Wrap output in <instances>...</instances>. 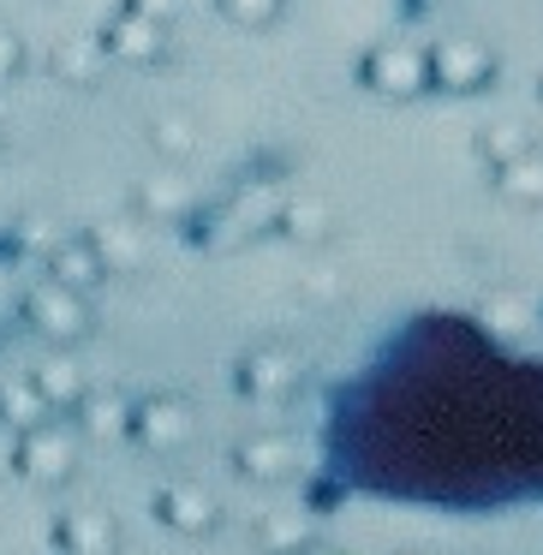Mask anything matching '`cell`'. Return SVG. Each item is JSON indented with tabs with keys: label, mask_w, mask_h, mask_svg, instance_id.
<instances>
[{
	"label": "cell",
	"mask_w": 543,
	"mask_h": 555,
	"mask_svg": "<svg viewBox=\"0 0 543 555\" xmlns=\"http://www.w3.org/2000/svg\"><path fill=\"white\" fill-rule=\"evenodd\" d=\"M78 424H61L49 412L42 424H30V430H18V448H13V472L25 483H42V490H54V483H66L78 472Z\"/></svg>",
	"instance_id": "obj_1"
},
{
	"label": "cell",
	"mask_w": 543,
	"mask_h": 555,
	"mask_svg": "<svg viewBox=\"0 0 543 555\" xmlns=\"http://www.w3.org/2000/svg\"><path fill=\"white\" fill-rule=\"evenodd\" d=\"M18 311H25L30 335H42L49 347H78V340L90 335V293L66 287V281H37V287L18 299Z\"/></svg>",
	"instance_id": "obj_2"
},
{
	"label": "cell",
	"mask_w": 543,
	"mask_h": 555,
	"mask_svg": "<svg viewBox=\"0 0 543 555\" xmlns=\"http://www.w3.org/2000/svg\"><path fill=\"white\" fill-rule=\"evenodd\" d=\"M424 54H430V90L471 96V90H490V78H495V54L478 37H442Z\"/></svg>",
	"instance_id": "obj_3"
},
{
	"label": "cell",
	"mask_w": 543,
	"mask_h": 555,
	"mask_svg": "<svg viewBox=\"0 0 543 555\" xmlns=\"http://www.w3.org/2000/svg\"><path fill=\"white\" fill-rule=\"evenodd\" d=\"M364 85L376 96H395V102L418 96V90H430V54L418 42H376L364 54Z\"/></svg>",
	"instance_id": "obj_4"
},
{
	"label": "cell",
	"mask_w": 543,
	"mask_h": 555,
	"mask_svg": "<svg viewBox=\"0 0 543 555\" xmlns=\"http://www.w3.org/2000/svg\"><path fill=\"white\" fill-rule=\"evenodd\" d=\"M192 430H197V418H192L185 400L150 395V400H138V406H132V430H126V436H132L138 448H150V454H173V448L192 442Z\"/></svg>",
	"instance_id": "obj_5"
},
{
	"label": "cell",
	"mask_w": 543,
	"mask_h": 555,
	"mask_svg": "<svg viewBox=\"0 0 543 555\" xmlns=\"http://www.w3.org/2000/svg\"><path fill=\"white\" fill-rule=\"evenodd\" d=\"M102 49L120 66H156L161 54H168V25L138 13V7H120V13L108 18V30H102Z\"/></svg>",
	"instance_id": "obj_6"
},
{
	"label": "cell",
	"mask_w": 543,
	"mask_h": 555,
	"mask_svg": "<svg viewBox=\"0 0 543 555\" xmlns=\"http://www.w3.org/2000/svg\"><path fill=\"white\" fill-rule=\"evenodd\" d=\"M216 495L204 490V483H161L156 490V519L168 531H180V538H204L209 526H216Z\"/></svg>",
	"instance_id": "obj_7"
},
{
	"label": "cell",
	"mask_w": 543,
	"mask_h": 555,
	"mask_svg": "<svg viewBox=\"0 0 543 555\" xmlns=\"http://www.w3.org/2000/svg\"><path fill=\"white\" fill-rule=\"evenodd\" d=\"M90 245H96L108 281L114 275H138V269L150 263V240H144L138 221H102V228H90Z\"/></svg>",
	"instance_id": "obj_8"
},
{
	"label": "cell",
	"mask_w": 543,
	"mask_h": 555,
	"mask_svg": "<svg viewBox=\"0 0 543 555\" xmlns=\"http://www.w3.org/2000/svg\"><path fill=\"white\" fill-rule=\"evenodd\" d=\"M240 388L251 400H287L293 388H299V359H293V352H281V347L251 352V359L240 364Z\"/></svg>",
	"instance_id": "obj_9"
},
{
	"label": "cell",
	"mask_w": 543,
	"mask_h": 555,
	"mask_svg": "<svg viewBox=\"0 0 543 555\" xmlns=\"http://www.w3.org/2000/svg\"><path fill=\"white\" fill-rule=\"evenodd\" d=\"M73 424L90 442H120L132 430V400H120L114 388H85V400L73 406Z\"/></svg>",
	"instance_id": "obj_10"
},
{
	"label": "cell",
	"mask_w": 543,
	"mask_h": 555,
	"mask_svg": "<svg viewBox=\"0 0 543 555\" xmlns=\"http://www.w3.org/2000/svg\"><path fill=\"white\" fill-rule=\"evenodd\" d=\"M233 466H240L251 483H281L293 466H299V448H293L287 436H275V430H269V436H245V442L233 448Z\"/></svg>",
	"instance_id": "obj_11"
},
{
	"label": "cell",
	"mask_w": 543,
	"mask_h": 555,
	"mask_svg": "<svg viewBox=\"0 0 543 555\" xmlns=\"http://www.w3.org/2000/svg\"><path fill=\"white\" fill-rule=\"evenodd\" d=\"M49 275L66 281V287H78V293H96L102 281H108V269H102L90 233H78V240H73V233H61V240H54V251H49Z\"/></svg>",
	"instance_id": "obj_12"
},
{
	"label": "cell",
	"mask_w": 543,
	"mask_h": 555,
	"mask_svg": "<svg viewBox=\"0 0 543 555\" xmlns=\"http://www.w3.org/2000/svg\"><path fill=\"white\" fill-rule=\"evenodd\" d=\"M30 383L42 388V400H49L54 412H73L78 400H85V388H90V383H85V364L73 359V347H54L49 359L30 371Z\"/></svg>",
	"instance_id": "obj_13"
},
{
	"label": "cell",
	"mask_w": 543,
	"mask_h": 555,
	"mask_svg": "<svg viewBox=\"0 0 543 555\" xmlns=\"http://www.w3.org/2000/svg\"><path fill=\"white\" fill-rule=\"evenodd\" d=\"M102 66H108L102 37H66V42H54V54H49V73L61 78V85H78V90L102 85Z\"/></svg>",
	"instance_id": "obj_14"
},
{
	"label": "cell",
	"mask_w": 543,
	"mask_h": 555,
	"mask_svg": "<svg viewBox=\"0 0 543 555\" xmlns=\"http://www.w3.org/2000/svg\"><path fill=\"white\" fill-rule=\"evenodd\" d=\"M54 543L73 555H108V550H120V531H114V519L102 507H78V514H66L54 526Z\"/></svg>",
	"instance_id": "obj_15"
},
{
	"label": "cell",
	"mask_w": 543,
	"mask_h": 555,
	"mask_svg": "<svg viewBox=\"0 0 543 555\" xmlns=\"http://www.w3.org/2000/svg\"><path fill=\"white\" fill-rule=\"evenodd\" d=\"M132 204H138V221H180L192 209V185L180 173H150V180H138Z\"/></svg>",
	"instance_id": "obj_16"
},
{
	"label": "cell",
	"mask_w": 543,
	"mask_h": 555,
	"mask_svg": "<svg viewBox=\"0 0 543 555\" xmlns=\"http://www.w3.org/2000/svg\"><path fill=\"white\" fill-rule=\"evenodd\" d=\"M49 400H42V388L30 383V376H0V424L7 430H30V424L49 418Z\"/></svg>",
	"instance_id": "obj_17"
},
{
	"label": "cell",
	"mask_w": 543,
	"mask_h": 555,
	"mask_svg": "<svg viewBox=\"0 0 543 555\" xmlns=\"http://www.w3.org/2000/svg\"><path fill=\"white\" fill-rule=\"evenodd\" d=\"M495 192H502L507 204H543V156L538 150L502 162V168H495Z\"/></svg>",
	"instance_id": "obj_18"
},
{
	"label": "cell",
	"mask_w": 543,
	"mask_h": 555,
	"mask_svg": "<svg viewBox=\"0 0 543 555\" xmlns=\"http://www.w3.org/2000/svg\"><path fill=\"white\" fill-rule=\"evenodd\" d=\"M478 323L490 328V335H502V340H519L531 323H538V311H531L519 293H490V299L478 305Z\"/></svg>",
	"instance_id": "obj_19"
},
{
	"label": "cell",
	"mask_w": 543,
	"mask_h": 555,
	"mask_svg": "<svg viewBox=\"0 0 543 555\" xmlns=\"http://www.w3.org/2000/svg\"><path fill=\"white\" fill-rule=\"evenodd\" d=\"M150 150H156L161 162H185L197 150V126L185 120V114H156V120H150Z\"/></svg>",
	"instance_id": "obj_20"
},
{
	"label": "cell",
	"mask_w": 543,
	"mask_h": 555,
	"mask_svg": "<svg viewBox=\"0 0 543 555\" xmlns=\"http://www.w3.org/2000/svg\"><path fill=\"white\" fill-rule=\"evenodd\" d=\"M526 150H531V132H526L519 120H495V126H483V132H478V156L490 162V168L526 156Z\"/></svg>",
	"instance_id": "obj_21"
},
{
	"label": "cell",
	"mask_w": 543,
	"mask_h": 555,
	"mask_svg": "<svg viewBox=\"0 0 543 555\" xmlns=\"http://www.w3.org/2000/svg\"><path fill=\"white\" fill-rule=\"evenodd\" d=\"M328 204H316V197H299V204H287L281 209V228H287V240H299V245H316V240H328Z\"/></svg>",
	"instance_id": "obj_22"
},
{
	"label": "cell",
	"mask_w": 543,
	"mask_h": 555,
	"mask_svg": "<svg viewBox=\"0 0 543 555\" xmlns=\"http://www.w3.org/2000/svg\"><path fill=\"white\" fill-rule=\"evenodd\" d=\"M216 7H221V18H228V25L263 30V25H275V18H281V7H287V0H216Z\"/></svg>",
	"instance_id": "obj_23"
},
{
	"label": "cell",
	"mask_w": 543,
	"mask_h": 555,
	"mask_svg": "<svg viewBox=\"0 0 543 555\" xmlns=\"http://www.w3.org/2000/svg\"><path fill=\"white\" fill-rule=\"evenodd\" d=\"M18 73H25V42L13 30H0V85H13Z\"/></svg>",
	"instance_id": "obj_24"
},
{
	"label": "cell",
	"mask_w": 543,
	"mask_h": 555,
	"mask_svg": "<svg viewBox=\"0 0 543 555\" xmlns=\"http://www.w3.org/2000/svg\"><path fill=\"white\" fill-rule=\"evenodd\" d=\"M54 240H61V233H54L49 216H30L25 228H18V245H30V251H54Z\"/></svg>",
	"instance_id": "obj_25"
},
{
	"label": "cell",
	"mask_w": 543,
	"mask_h": 555,
	"mask_svg": "<svg viewBox=\"0 0 543 555\" xmlns=\"http://www.w3.org/2000/svg\"><path fill=\"white\" fill-rule=\"evenodd\" d=\"M126 7H138V13L161 18V25H173V13H180V0H126Z\"/></svg>",
	"instance_id": "obj_26"
}]
</instances>
